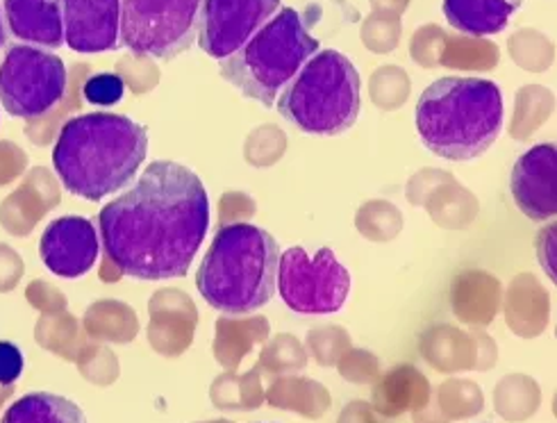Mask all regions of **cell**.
Listing matches in <instances>:
<instances>
[{
  "label": "cell",
  "mask_w": 557,
  "mask_h": 423,
  "mask_svg": "<svg viewBox=\"0 0 557 423\" xmlns=\"http://www.w3.org/2000/svg\"><path fill=\"white\" fill-rule=\"evenodd\" d=\"M108 260L135 281L185 278L210 231L206 185L185 164L150 162L98 212Z\"/></svg>",
  "instance_id": "cell-1"
},
{
  "label": "cell",
  "mask_w": 557,
  "mask_h": 423,
  "mask_svg": "<svg viewBox=\"0 0 557 423\" xmlns=\"http://www.w3.org/2000/svg\"><path fill=\"white\" fill-rule=\"evenodd\" d=\"M146 158L148 128L112 112L69 119L53 148V166L64 189L91 203L133 185Z\"/></svg>",
  "instance_id": "cell-2"
},
{
  "label": "cell",
  "mask_w": 557,
  "mask_h": 423,
  "mask_svg": "<svg viewBox=\"0 0 557 423\" xmlns=\"http://www.w3.org/2000/svg\"><path fill=\"white\" fill-rule=\"evenodd\" d=\"M414 121L430 153L471 162L485 155L503 130V94L492 80L442 78L421 94Z\"/></svg>",
  "instance_id": "cell-3"
},
{
  "label": "cell",
  "mask_w": 557,
  "mask_h": 423,
  "mask_svg": "<svg viewBox=\"0 0 557 423\" xmlns=\"http://www.w3.org/2000/svg\"><path fill=\"white\" fill-rule=\"evenodd\" d=\"M281 264L275 237L252 223H231L216 233L202 258L196 287L206 303L225 314H248L273 301Z\"/></svg>",
  "instance_id": "cell-4"
},
{
  "label": "cell",
  "mask_w": 557,
  "mask_h": 423,
  "mask_svg": "<svg viewBox=\"0 0 557 423\" xmlns=\"http://www.w3.org/2000/svg\"><path fill=\"white\" fill-rule=\"evenodd\" d=\"M319 51L321 43L310 35L306 18L294 8H283L237 53L221 60L219 71L242 96L271 108L277 94Z\"/></svg>",
  "instance_id": "cell-5"
},
{
  "label": "cell",
  "mask_w": 557,
  "mask_h": 423,
  "mask_svg": "<svg viewBox=\"0 0 557 423\" xmlns=\"http://www.w3.org/2000/svg\"><path fill=\"white\" fill-rule=\"evenodd\" d=\"M277 112L308 135L335 137L356 126L362 112V78L339 51H319L275 98Z\"/></svg>",
  "instance_id": "cell-6"
},
{
  "label": "cell",
  "mask_w": 557,
  "mask_h": 423,
  "mask_svg": "<svg viewBox=\"0 0 557 423\" xmlns=\"http://www.w3.org/2000/svg\"><path fill=\"white\" fill-rule=\"evenodd\" d=\"M202 0H121V43L137 58L173 60L196 43Z\"/></svg>",
  "instance_id": "cell-7"
},
{
  "label": "cell",
  "mask_w": 557,
  "mask_h": 423,
  "mask_svg": "<svg viewBox=\"0 0 557 423\" xmlns=\"http://www.w3.org/2000/svg\"><path fill=\"white\" fill-rule=\"evenodd\" d=\"M64 60L46 48L14 43L0 60V105L16 119H41L66 94Z\"/></svg>",
  "instance_id": "cell-8"
},
{
  "label": "cell",
  "mask_w": 557,
  "mask_h": 423,
  "mask_svg": "<svg viewBox=\"0 0 557 423\" xmlns=\"http://www.w3.org/2000/svg\"><path fill=\"white\" fill-rule=\"evenodd\" d=\"M275 289L298 314H335L348 301L350 273L331 248L310 256L302 246H292L281 253Z\"/></svg>",
  "instance_id": "cell-9"
},
{
  "label": "cell",
  "mask_w": 557,
  "mask_h": 423,
  "mask_svg": "<svg viewBox=\"0 0 557 423\" xmlns=\"http://www.w3.org/2000/svg\"><path fill=\"white\" fill-rule=\"evenodd\" d=\"M281 10V0H202L198 46L202 53L225 60Z\"/></svg>",
  "instance_id": "cell-10"
},
{
  "label": "cell",
  "mask_w": 557,
  "mask_h": 423,
  "mask_svg": "<svg viewBox=\"0 0 557 423\" xmlns=\"http://www.w3.org/2000/svg\"><path fill=\"white\" fill-rule=\"evenodd\" d=\"M98 231L85 216H60L50 221L39 241L44 266L66 281L87 276L98 260Z\"/></svg>",
  "instance_id": "cell-11"
},
{
  "label": "cell",
  "mask_w": 557,
  "mask_h": 423,
  "mask_svg": "<svg viewBox=\"0 0 557 423\" xmlns=\"http://www.w3.org/2000/svg\"><path fill=\"white\" fill-rule=\"evenodd\" d=\"M62 21L75 53H108L121 43V0H62Z\"/></svg>",
  "instance_id": "cell-12"
},
{
  "label": "cell",
  "mask_w": 557,
  "mask_h": 423,
  "mask_svg": "<svg viewBox=\"0 0 557 423\" xmlns=\"http://www.w3.org/2000/svg\"><path fill=\"white\" fill-rule=\"evenodd\" d=\"M557 153L553 144H542L523 153L510 178L517 208L533 221H548L557 212Z\"/></svg>",
  "instance_id": "cell-13"
},
{
  "label": "cell",
  "mask_w": 557,
  "mask_h": 423,
  "mask_svg": "<svg viewBox=\"0 0 557 423\" xmlns=\"http://www.w3.org/2000/svg\"><path fill=\"white\" fill-rule=\"evenodd\" d=\"M5 23L16 41L37 48H62V0H5Z\"/></svg>",
  "instance_id": "cell-14"
},
{
  "label": "cell",
  "mask_w": 557,
  "mask_h": 423,
  "mask_svg": "<svg viewBox=\"0 0 557 423\" xmlns=\"http://www.w3.org/2000/svg\"><path fill=\"white\" fill-rule=\"evenodd\" d=\"M525 0H444V16L453 30L469 37H492L510 26Z\"/></svg>",
  "instance_id": "cell-15"
},
{
  "label": "cell",
  "mask_w": 557,
  "mask_h": 423,
  "mask_svg": "<svg viewBox=\"0 0 557 423\" xmlns=\"http://www.w3.org/2000/svg\"><path fill=\"white\" fill-rule=\"evenodd\" d=\"M0 423H87V416L83 408L66 396L33 391L14 401Z\"/></svg>",
  "instance_id": "cell-16"
},
{
  "label": "cell",
  "mask_w": 557,
  "mask_h": 423,
  "mask_svg": "<svg viewBox=\"0 0 557 423\" xmlns=\"http://www.w3.org/2000/svg\"><path fill=\"white\" fill-rule=\"evenodd\" d=\"M85 101L98 108H112L123 101L125 96V83L119 73H96L91 76L85 87Z\"/></svg>",
  "instance_id": "cell-17"
},
{
  "label": "cell",
  "mask_w": 557,
  "mask_h": 423,
  "mask_svg": "<svg viewBox=\"0 0 557 423\" xmlns=\"http://www.w3.org/2000/svg\"><path fill=\"white\" fill-rule=\"evenodd\" d=\"M25 358L23 351L12 341H0V385H14L23 376Z\"/></svg>",
  "instance_id": "cell-18"
},
{
  "label": "cell",
  "mask_w": 557,
  "mask_h": 423,
  "mask_svg": "<svg viewBox=\"0 0 557 423\" xmlns=\"http://www.w3.org/2000/svg\"><path fill=\"white\" fill-rule=\"evenodd\" d=\"M5 43H8V26L3 21V14H0V48H5Z\"/></svg>",
  "instance_id": "cell-19"
}]
</instances>
